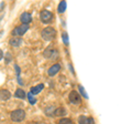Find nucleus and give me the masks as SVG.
I'll return each instance as SVG.
<instances>
[{
	"mask_svg": "<svg viewBox=\"0 0 132 124\" xmlns=\"http://www.w3.org/2000/svg\"><path fill=\"white\" fill-rule=\"evenodd\" d=\"M56 36V30L52 27H46L44 28L42 32H41V37L45 41H52Z\"/></svg>",
	"mask_w": 132,
	"mask_h": 124,
	"instance_id": "nucleus-1",
	"label": "nucleus"
},
{
	"mask_svg": "<svg viewBox=\"0 0 132 124\" xmlns=\"http://www.w3.org/2000/svg\"><path fill=\"white\" fill-rule=\"evenodd\" d=\"M10 118H11V120L13 122H16V123L22 122L23 120L26 119V112H24V110H21V109L14 110V111H12L11 112Z\"/></svg>",
	"mask_w": 132,
	"mask_h": 124,
	"instance_id": "nucleus-2",
	"label": "nucleus"
},
{
	"mask_svg": "<svg viewBox=\"0 0 132 124\" xmlns=\"http://www.w3.org/2000/svg\"><path fill=\"white\" fill-rule=\"evenodd\" d=\"M40 18H41V21H42L43 23L47 24L50 23L51 21H53V18H54V16H53V13L51 11L48 10H42L40 13Z\"/></svg>",
	"mask_w": 132,
	"mask_h": 124,
	"instance_id": "nucleus-3",
	"label": "nucleus"
},
{
	"mask_svg": "<svg viewBox=\"0 0 132 124\" xmlns=\"http://www.w3.org/2000/svg\"><path fill=\"white\" fill-rule=\"evenodd\" d=\"M28 30H29V24H21V26H18L14 28V30L12 31V36L20 38V37H22Z\"/></svg>",
	"mask_w": 132,
	"mask_h": 124,
	"instance_id": "nucleus-4",
	"label": "nucleus"
},
{
	"mask_svg": "<svg viewBox=\"0 0 132 124\" xmlns=\"http://www.w3.org/2000/svg\"><path fill=\"white\" fill-rule=\"evenodd\" d=\"M68 99H69V101H71L72 104H75V105L80 104V102H81V98L76 91H72L68 95Z\"/></svg>",
	"mask_w": 132,
	"mask_h": 124,
	"instance_id": "nucleus-5",
	"label": "nucleus"
},
{
	"mask_svg": "<svg viewBox=\"0 0 132 124\" xmlns=\"http://www.w3.org/2000/svg\"><path fill=\"white\" fill-rule=\"evenodd\" d=\"M59 56V53H57L56 50L52 48H47L46 50L44 51V57L45 58H48V59H55V58Z\"/></svg>",
	"mask_w": 132,
	"mask_h": 124,
	"instance_id": "nucleus-6",
	"label": "nucleus"
},
{
	"mask_svg": "<svg viewBox=\"0 0 132 124\" xmlns=\"http://www.w3.org/2000/svg\"><path fill=\"white\" fill-rule=\"evenodd\" d=\"M20 21L22 22V24H29L32 21V16L29 13V12H23V13L20 16Z\"/></svg>",
	"mask_w": 132,
	"mask_h": 124,
	"instance_id": "nucleus-7",
	"label": "nucleus"
},
{
	"mask_svg": "<svg viewBox=\"0 0 132 124\" xmlns=\"http://www.w3.org/2000/svg\"><path fill=\"white\" fill-rule=\"evenodd\" d=\"M60 70H61V64L60 63H55L54 65H52V67L47 70V74L50 77H54L55 74L60 71Z\"/></svg>",
	"mask_w": 132,
	"mask_h": 124,
	"instance_id": "nucleus-8",
	"label": "nucleus"
},
{
	"mask_svg": "<svg viewBox=\"0 0 132 124\" xmlns=\"http://www.w3.org/2000/svg\"><path fill=\"white\" fill-rule=\"evenodd\" d=\"M11 98V93L8 90H0V100L1 101H8Z\"/></svg>",
	"mask_w": 132,
	"mask_h": 124,
	"instance_id": "nucleus-9",
	"label": "nucleus"
},
{
	"mask_svg": "<svg viewBox=\"0 0 132 124\" xmlns=\"http://www.w3.org/2000/svg\"><path fill=\"white\" fill-rule=\"evenodd\" d=\"M22 43V38H18V37H12L9 40V44L12 47H19Z\"/></svg>",
	"mask_w": 132,
	"mask_h": 124,
	"instance_id": "nucleus-10",
	"label": "nucleus"
},
{
	"mask_svg": "<svg viewBox=\"0 0 132 124\" xmlns=\"http://www.w3.org/2000/svg\"><path fill=\"white\" fill-rule=\"evenodd\" d=\"M43 88H44L43 84H39V85H36V86H33V88H31L30 93L31 94H38V93H40L41 91L43 90Z\"/></svg>",
	"mask_w": 132,
	"mask_h": 124,
	"instance_id": "nucleus-11",
	"label": "nucleus"
},
{
	"mask_svg": "<svg viewBox=\"0 0 132 124\" xmlns=\"http://www.w3.org/2000/svg\"><path fill=\"white\" fill-rule=\"evenodd\" d=\"M65 114H66V110L64 107H57L54 111V113H53V115H56V116H64Z\"/></svg>",
	"mask_w": 132,
	"mask_h": 124,
	"instance_id": "nucleus-12",
	"label": "nucleus"
},
{
	"mask_svg": "<svg viewBox=\"0 0 132 124\" xmlns=\"http://www.w3.org/2000/svg\"><path fill=\"white\" fill-rule=\"evenodd\" d=\"M14 97L15 98H18V99H23L26 98V92L22 90V89H16L15 90V92H14Z\"/></svg>",
	"mask_w": 132,
	"mask_h": 124,
	"instance_id": "nucleus-13",
	"label": "nucleus"
},
{
	"mask_svg": "<svg viewBox=\"0 0 132 124\" xmlns=\"http://www.w3.org/2000/svg\"><path fill=\"white\" fill-rule=\"evenodd\" d=\"M66 8H67V5H66L65 1H61L59 3V7H57V11L60 12V13H63V12L66 10Z\"/></svg>",
	"mask_w": 132,
	"mask_h": 124,
	"instance_id": "nucleus-14",
	"label": "nucleus"
},
{
	"mask_svg": "<svg viewBox=\"0 0 132 124\" xmlns=\"http://www.w3.org/2000/svg\"><path fill=\"white\" fill-rule=\"evenodd\" d=\"M78 123L79 124H88V118L85 116V115H80L78 118Z\"/></svg>",
	"mask_w": 132,
	"mask_h": 124,
	"instance_id": "nucleus-15",
	"label": "nucleus"
},
{
	"mask_svg": "<svg viewBox=\"0 0 132 124\" xmlns=\"http://www.w3.org/2000/svg\"><path fill=\"white\" fill-rule=\"evenodd\" d=\"M59 124H73V122H72V120H69L67 118H64V119H61L60 120Z\"/></svg>",
	"mask_w": 132,
	"mask_h": 124,
	"instance_id": "nucleus-16",
	"label": "nucleus"
},
{
	"mask_svg": "<svg viewBox=\"0 0 132 124\" xmlns=\"http://www.w3.org/2000/svg\"><path fill=\"white\" fill-rule=\"evenodd\" d=\"M28 98H29V102H30L31 104H35V103H36V100H35V98L33 97V94L29 93L28 94Z\"/></svg>",
	"mask_w": 132,
	"mask_h": 124,
	"instance_id": "nucleus-17",
	"label": "nucleus"
},
{
	"mask_svg": "<svg viewBox=\"0 0 132 124\" xmlns=\"http://www.w3.org/2000/svg\"><path fill=\"white\" fill-rule=\"evenodd\" d=\"M78 89H79L80 93H81V95H84V97H85V99H88V95H87V93H86L85 89L82 88V85H78Z\"/></svg>",
	"mask_w": 132,
	"mask_h": 124,
	"instance_id": "nucleus-18",
	"label": "nucleus"
},
{
	"mask_svg": "<svg viewBox=\"0 0 132 124\" xmlns=\"http://www.w3.org/2000/svg\"><path fill=\"white\" fill-rule=\"evenodd\" d=\"M63 41H64V43L66 44V45H68V35L66 33V32H63Z\"/></svg>",
	"mask_w": 132,
	"mask_h": 124,
	"instance_id": "nucleus-19",
	"label": "nucleus"
},
{
	"mask_svg": "<svg viewBox=\"0 0 132 124\" xmlns=\"http://www.w3.org/2000/svg\"><path fill=\"white\" fill-rule=\"evenodd\" d=\"M10 59H11V56H10V53H7V60H6V62H7V63H9V62H10Z\"/></svg>",
	"mask_w": 132,
	"mask_h": 124,
	"instance_id": "nucleus-20",
	"label": "nucleus"
},
{
	"mask_svg": "<svg viewBox=\"0 0 132 124\" xmlns=\"http://www.w3.org/2000/svg\"><path fill=\"white\" fill-rule=\"evenodd\" d=\"M88 124H95V121L93 118H88Z\"/></svg>",
	"mask_w": 132,
	"mask_h": 124,
	"instance_id": "nucleus-21",
	"label": "nucleus"
},
{
	"mask_svg": "<svg viewBox=\"0 0 132 124\" xmlns=\"http://www.w3.org/2000/svg\"><path fill=\"white\" fill-rule=\"evenodd\" d=\"M14 67H15V70H16V75H20V68L18 67V65H14Z\"/></svg>",
	"mask_w": 132,
	"mask_h": 124,
	"instance_id": "nucleus-22",
	"label": "nucleus"
},
{
	"mask_svg": "<svg viewBox=\"0 0 132 124\" xmlns=\"http://www.w3.org/2000/svg\"><path fill=\"white\" fill-rule=\"evenodd\" d=\"M3 58V52H2V50L0 49V61H1V59Z\"/></svg>",
	"mask_w": 132,
	"mask_h": 124,
	"instance_id": "nucleus-23",
	"label": "nucleus"
}]
</instances>
